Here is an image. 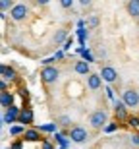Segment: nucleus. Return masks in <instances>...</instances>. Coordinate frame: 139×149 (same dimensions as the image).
Segmentation results:
<instances>
[{"instance_id": "13", "label": "nucleus", "mask_w": 139, "mask_h": 149, "mask_svg": "<svg viewBox=\"0 0 139 149\" xmlns=\"http://www.w3.org/2000/svg\"><path fill=\"white\" fill-rule=\"evenodd\" d=\"M17 120H19V124H23V126H25V124H31V122H33V111H31V109H21Z\"/></svg>"}, {"instance_id": "30", "label": "nucleus", "mask_w": 139, "mask_h": 149, "mask_svg": "<svg viewBox=\"0 0 139 149\" xmlns=\"http://www.w3.org/2000/svg\"><path fill=\"white\" fill-rule=\"evenodd\" d=\"M12 149H21V143H19V141H17V143H14V145H12Z\"/></svg>"}, {"instance_id": "3", "label": "nucleus", "mask_w": 139, "mask_h": 149, "mask_svg": "<svg viewBox=\"0 0 139 149\" xmlns=\"http://www.w3.org/2000/svg\"><path fill=\"white\" fill-rule=\"evenodd\" d=\"M122 103L128 109H137L139 107V89L133 87V85H129L122 91Z\"/></svg>"}, {"instance_id": "21", "label": "nucleus", "mask_w": 139, "mask_h": 149, "mask_svg": "<svg viewBox=\"0 0 139 149\" xmlns=\"http://www.w3.org/2000/svg\"><path fill=\"white\" fill-rule=\"evenodd\" d=\"M129 143H131V147H139V134H131L129 136Z\"/></svg>"}, {"instance_id": "5", "label": "nucleus", "mask_w": 139, "mask_h": 149, "mask_svg": "<svg viewBox=\"0 0 139 149\" xmlns=\"http://www.w3.org/2000/svg\"><path fill=\"white\" fill-rule=\"evenodd\" d=\"M68 136H70V139L75 141V143H85V141L89 139V132H87L83 126H72L68 130Z\"/></svg>"}, {"instance_id": "25", "label": "nucleus", "mask_w": 139, "mask_h": 149, "mask_svg": "<svg viewBox=\"0 0 139 149\" xmlns=\"http://www.w3.org/2000/svg\"><path fill=\"white\" fill-rule=\"evenodd\" d=\"M0 91H2V93H4V91H8V85H6L4 79H0Z\"/></svg>"}, {"instance_id": "7", "label": "nucleus", "mask_w": 139, "mask_h": 149, "mask_svg": "<svg viewBox=\"0 0 139 149\" xmlns=\"http://www.w3.org/2000/svg\"><path fill=\"white\" fill-rule=\"evenodd\" d=\"M100 85H102L100 76H99V74H93V72H91L89 76H87V87H89L91 91H99Z\"/></svg>"}, {"instance_id": "20", "label": "nucleus", "mask_w": 139, "mask_h": 149, "mask_svg": "<svg viewBox=\"0 0 139 149\" xmlns=\"http://www.w3.org/2000/svg\"><path fill=\"white\" fill-rule=\"evenodd\" d=\"M12 136H19V134H25V126H14L10 130Z\"/></svg>"}, {"instance_id": "10", "label": "nucleus", "mask_w": 139, "mask_h": 149, "mask_svg": "<svg viewBox=\"0 0 139 149\" xmlns=\"http://www.w3.org/2000/svg\"><path fill=\"white\" fill-rule=\"evenodd\" d=\"M23 139L25 141H43L45 138H41V132L37 128H27L25 134H23Z\"/></svg>"}, {"instance_id": "14", "label": "nucleus", "mask_w": 139, "mask_h": 149, "mask_svg": "<svg viewBox=\"0 0 139 149\" xmlns=\"http://www.w3.org/2000/svg\"><path fill=\"white\" fill-rule=\"evenodd\" d=\"M0 105H2V107H6V109L14 107V95H12V93H8V91L0 93Z\"/></svg>"}, {"instance_id": "18", "label": "nucleus", "mask_w": 139, "mask_h": 149, "mask_svg": "<svg viewBox=\"0 0 139 149\" xmlns=\"http://www.w3.org/2000/svg\"><path fill=\"white\" fill-rule=\"evenodd\" d=\"M14 6H16V4H14L12 0H0V12H6V10L10 12Z\"/></svg>"}, {"instance_id": "28", "label": "nucleus", "mask_w": 139, "mask_h": 149, "mask_svg": "<svg viewBox=\"0 0 139 149\" xmlns=\"http://www.w3.org/2000/svg\"><path fill=\"white\" fill-rule=\"evenodd\" d=\"M70 47H72V39H68L66 43H64V49H70Z\"/></svg>"}, {"instance_id": "19", "label": "nucleus", "mask_w": 139, "mask_h": 149, "mask_svg": "<svg viewBox=\"0 0 139 149\" xmlns=\"http://www.w3.org/2000/svg\"><path fill=\"white\" fill-rule=\"evenodd\" d=\"M2 77H4V79H10V81H14V79H17V74H16V70H14V68L8 66V70H6V74H4Z\"/></svg>"}, {"instance_id": "12", "label": "nucleus", "mask_w": 139, "mask_h": 149, "mask_svg": "<svg viewBox=\"0 0 139 149\" xmlns=\"http://www.w3.org/2000/svg\"><path fill=\"white\" fill-rule=\"evenodd\" d=\"M19 112H21V109H17V107H10V109L6 111V114H4V122H6V124H12L14 120L19 118Z\"/></svg>"}, {"instance_id": "8", "label": "nucleus", "mask_w": 139, "mask_h": 149, "mask_svg": "<svg viewBox=\"0 0 139 149\" xmlns=\"http://www.w3.org/2000/svg\"><path fill=\"white\" fill-rule=\"evenodd\" d=\"M114 116H116L118 120H128V107L124 105L122 101H116V105H114Z\"/></svg>"}, {"instance_id": "17", "label": "nucleus", "mask_w": 139, "mask_h": 149, "mask_svg": "<svg viewBox=\"0 0 139 149\" xmlns=\"http://www.w3.org/2000/svg\"><path fill=\"white\" fill-rule=\"evenodd\" d=\"M85 23H87V27H89V29H97L100 25V17L99 16H89Z\"/></svg>"}, {"instance_id": "6", "label": "nucleus", "mask_w": 139, "mask_h": 149, "mask_svg": "<svg viewBox=\"0 0 139 149\" xmlns=\"http://www.w3.org/2000/svg\"><path fill=\"white\" fill-rule=\"evenodd\" d=\"M99 76H100V79H102V81H106V83H116V81H118V72L110 66V64L100 66Z\"/></svg>"}, {"instance_id": "4", "label": "nucleus", "mask_w": 139, "mask_h": 149, "mask_svg": "<svg viewBox=\"0 0 139 149\" xmlns=\"http://www.w3.org/2000/svg\"><path fill=\"white\" fill-rule=\"evenodd\" d=\"M58 77H60V70L56 66H45L41 70V81H43V85H46V87L54 85V83L58 81Z\"/></svg>"}, {"instance_id": "24", "label": "nucleus", "mask_w": 139, "mask_h": 149, "mask_svg": "<svg viewBox=\"0 0 139 149\" xmlns=\"http://www.w3.org/2000/svg\"><path fill=\"white\" fill-rule=\"evenodd\" d=\"M60 6H62V8H72V6H73V0H62Z\"/></svg>"}, {"instance_id": "26", "label": "nucleus", "mask_w": 139, "mask_h": 149, "mask_svg": "<svg viewBox=\"0 0 139 149\" xmlns=\"http://www.w3.org/2000/svg\"><path fill=\"white\" fill-rule=\"evenodd\" d=\"M104 130H106V132H114V130H116V124H114V122H110V126H106Z\"/></svg>"}, {"instance_id": "23", "label": "nucleus", "mask_w": 139, "mask_h": 149, "mask_svg": "<svg viewBox=\"0 0 139 149\" xmlns=\"http://www.w3.org/2000/svg\"><path fill=\"white\" fill-rule=\"evenodd\" d=\"M41 149H54V145H52L50 139H43L41 141Z\"/></svg>"}, {"instance_id": "15", "label": "nucleus", "mask_w": 139, "mask_h": 149, "mask_svg": "<svg viewBox=\"0 0 139 149\" xmlns=\"http://www.w3.org/2000/svg\"><path fill=\"white\" fill-rule=\"evenodd\" d=\"M56 124H58L60 128H64V130L68 132V130L72 128V118H70L68 114H62V116H58V118H56Z\"/></svg>"}, {"instance_id": "11", "label": "nucleus", "mask_w": 139, "mask_h": 149, "mask_svg": "<svg viewBox=\"0 0 139 149\" xmlns=\"http://www.w3.org/2000/svg\"><path fill=\"white\" fill-rule=\"evenodd\" d=\"M73 70H75V74H79V76H89L91 74V68H89V62L87 60H77L73 64Z\"/></svg>"}, {"instance_id": "2", "label": "nucleus", "mask_w": 139, "mask_h": 149, "mask_svg": "<svg viewBox=\"0 0 139 149\" xmlns=\"http://www.w3.org/2000/svg\"><path fill=\"white\" fill-rule=\"evenodd\" d=\"M29 16H31V6L25 4V2H19V4H16L10 10V19H12V22H16V23L25 22Z\"/></svg>"}, {"instance_id": "29", "label": "nucleus", "mask_w": 139, "mask_h": 149, "mask_svg": "<svg viewBox=\"0 0 139 149\" xmlns=\"http://www.w3.org/2000/svg\"><path fill=\"white\" fill-rule=\"evenodd\" d=\"M106 95H108V99H112V97H114V93H112V89H110V87L106 89Z\"/></svg>"}, {"instance_id": "16", "label": "nucleus", "mask_w": 139, "mask_h": 149, "mask_svg": "<svg viewBox=\"0 0 139 149\" xmlns=\"http://www.w3.org/2000/svg\"><path fill=\"white\" fill-rule=\"evenodd\" d=\"M66 37H68V31H66V29H64V27H62V29H58V31H56V33H54V37H52V41H54L56 45H58V43H62V41L66 43V41H68Z\"/></svg>"}, {"instance_id": "1", "label": "nucleus", "mask_w": 139, "mask_h": 149, "mask_svg": "<svg viewBox=\"0 0 139 149\" xmlns=\"http://www.w3.org/2000/svg\"><path fill=\"white\" fill-rule=\"evenodd\" d=\"M106 124H108V112L104 109H99V111H93L89 114V126L93 128L95 132L99 130H104Z\"/></svg>"}, {"instance_id": "27", "label": "nucleus", "mask_w": 139, "mask_h": 149, "mask_svg": "<svg viewBox=\"0 0 139 149\" xmlns=\"http://www.w3.org/2000/svg\"><path fill=\"white\" fill-rule=\"evenodd\" d=\"M6 70H8V66H4V64H0V77L6 74Z\"/></svg>"}, {"instance_id": "22", "label": "nucleus", "mask_w": 139, "mask_h": 149, "mask_svg": "<svg viewBox=\"0 0 139 149\" xmlns=\"http://www.w3.org/2000/svg\"><path fill=\"white\" fill-rule=\"evenodd\" d=\"M128 124L131 128H139V116H129V118H128Z\"/></svg>"}, {"instance_id": "9", "label": "nucleus", "mask_w": 139, "mask_h": 149, "mask_svg": "<svg viewBox=\"0 0 139 149\" xmlns=\"http://www.w3.org/2000/svg\"><path fill=\"white\" fill-rule=\"evenodd\" d=\"M126 12L133 19H139V0H128L126 2Z\"/></svg>"}]
</instances>
